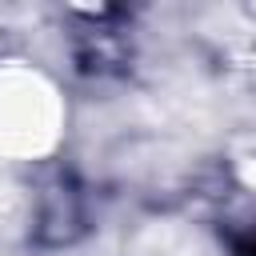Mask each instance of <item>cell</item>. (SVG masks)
<instances>
[{
	"label": "cell",
	"mask_w": 256,
	"mask_h": 256,
	"mask_svg": "<svg viewBox=\"0 0 256 256\" xmlns=\"http://www.w3.org/2000/svg\"><path fill=\"white\" fill-rule=\"evenodd\" d=\"M232 256H256V232L236 236V240H232Z\"/></svg>",
	"instance_id": "7a4b0ae2"
},
{
	"label": "cell",
	"mask_w": 256,
	"mask_h": 256,
	"mask_svg": "<svg viewBox=\"0 0 256 256\" xmlns=\"http://www.w3.org/2000/svg\"><path fill=\"white\" fill-rule=\"evenodd\" d=\"M84 232V196L72 180H56L40 192V208H36V244L44 248H60L72 244Z\"/></svg>",
	"instance_id": "6da1fadb"
}]
</instances>
